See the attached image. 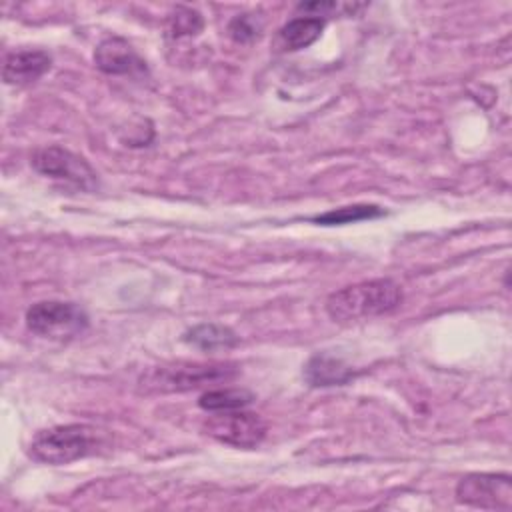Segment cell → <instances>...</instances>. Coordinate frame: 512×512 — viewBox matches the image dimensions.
Returning <instances> with one entry per match:
<instances>
[{"label": "cell", "mask_w": 512, "mask_h": 512, "mask_svg": "<svg viewBox=\"0 0 512 512\" xmlns=\"http://www.w3.org/2000/svg\"><path fill=\"white\" fill-rule=\"evenodd\" d=\"M384 210L374 204H352V206H340L328 212H322L318 216H312V222L322 224V226H342V224H352V222H362V220H372L382 216Z\"/></svg>", "instance_id": "4fadbf2b"}, {"label": "cell", "mask_w": 512, "mask_h": 512, "mask_svg": "<svg viewBox=\"0 0 512 512\" xmlns=\"http://www.w3.org/2000/svg\"><path fill=\"white\" fill-rule=\"evenodd\" d=\"M32 166L44 176L64 180L82 190H94L98 186V178L92 166L82 156L56 144L36 150L32 156Z\"/></svg>", "instance_id": "8992f818"}, {"label": "cell", "mask_w": 512, "mask_h": 512, "mask_svg": "<svg viewBox=\"0 0 512 512\" xmlns=\"http://www.w3.org/2000/svg\"><path fill=\"white\" fill-rule=\"evenodd\" d=\"M52 58L44 50H14L4 60V82L10 86H28L50 70Z\"/></svg>", "instance_id": "9c48e42d"}, {"label": "cell", "mask_w": 512, "mask_h": 512, "mask_svg": "<svg viewBox=\"0 0 512 512\" xmlns=\"http://www.w3.org/2000/svg\"><path fill=\"white\" fill-rule=\"evenodd\" d=\"M228 32L236 42L246 44L256 40L262 34V22L254 14H238L232 18Z\"/></svg>", "instance_id": "2e32d148"}, {"label": "cell", "mask_w": 512, "mask_h": 512, "mask_svg": "<svg viewBox=\"0 0 512 512\" xmlns=\"http://www.w3.org/2000/svg\"><path fill=\"white\" fill-rule=\"evenodd\" d=\"M30 332L50 340H72L88 328V314L74 302L46 300L32 304L26 312Z\"/></svg>", "instance_id": "3957f363"}, {"label": "cell", "mask_w": 512, "mask_h": 512, "mask_svg": "<svg viewBox=\"0 0 512 512\" xmlns=\"http://www.w3.org/2000/svg\"><path fill=\"white\" fill-rule=\"evenodd\" d=\"M254 400V394L242 388H218L208 390L200 396L198 406L208 412H224V410H238L248 406Z\"/></svg>", "instance_id": "5bb4252c"}, {"label": "cell", "mask_w": 512, "mask_h": 512, "mask_svg": "<svg viewBox=\"0 0 512 512\" xmlns=\"http://www.w3.org/2000/svg\"><path fill=\"white\" fill-rule=\"evenodd\" d=\"M456 500L484 510L512 508V478L510 474L472 472L458 480Z\"/></svg>", "instance_id": "5b68a950"}, {"label": "cell", "mask_w": 512, "mask_h": 512, "mask_svg": "<svg viewBox=\"0 0 512 512\" xmlns=\"http://www.w3.org/2000/svg\"><path fill=\"white\" fill-rule=\"evenodd\" d=\"M402 302V290L394 280L378 278L344 286L326 300V312L332 320L350 322L374 318L396 310Z\"/></svg>", "instance_id": "6da1fadb"}, {"label": "cell", "mask_w": 512, "mask_h": 512, "mask_svg": "<svg viewBox=\"0 0 512 512\" xmlns=\"http://www.w3.org/2000/svg\"><path fill=\"white\" fill-rule=\"evenodd\" d=\"M354 378V370L342 360L328 352H318L310 356L304 366V380L314 388L342 386Z\"/></svg>", "instance_id": "30bf717a"}, {"label": "cell", "mask_w": 512, "mask_h": 512, "mask_svg": "<svg viewBox=\"0 0 512 512\" xmlns=\"http://www.w3.org/2000/svg\"><path fill=\"white\" fill-rule=\"evenodd\" d=\"M204 28V20L198 10L186 8V6H176L166 24V32L170 38H182V36H194Z\"/></svg>", "instance_id": "9a60e30c"}, {"label": "cell", "mask_w": 512, "mask_h": 512, "mask_svg": "<svg viewBox=\"0 0 512 512\" xmlns=\"http://www.w3.org/2000/svg\"><path fill=\"white\" fill-rule=\"evenodd\" d=\"M234 374L236 370L230 364H174L148 372L142 378V386L156 392H182L210 382L228 380Z\"/></svg>", "instance_id": "277c9868"}, {"label": "cell", "mask_w": 512, "mask_h": 512, "mask_svg": "<svg viewBox=\"0 0 512 512\" xmlns=\"http://www.w3.org/2000/svg\"><path fill=\"white\" fill-rule=\"evenodd\" d=\"M94 62L98 70L112 76H140L146 74V62L136 50L120 36L104 38L94 50Z\"/></svg>", "instance_id": "ba28073f"}, {"label": "cell", "mask_w": 512, "mask_h": 512, "mask_svg": "<svg viewBox=\"0 0 512 512\" xmlns=\"http://www.w3.org/2000/svg\"><path fill=\"white\" fill-rule=\"evenodd\" d=\"M324 30V18L316 16H298L288 20L280 30H278V48L280 50H300L310 46L320 38Z\"/></svg>", "instance_id": "8fae6325"}, {"label": "cell", "mask_w": 512, "mask_h": 512, "mask_svg": "<svg viewBox=\"0 0 512 512\" xmlns=\"http://www.w3.org/2000/svg\"><path fill=\"white\" fill-rule=\"evenodd\" d=\"M208 436L236 448H256L266 436V424L258 414L238 410H224L204 422Z\"/></svg>", "instance_id": "52a82bcc"}, {"label": "cell", "mask_w": 512, "mask_h": 512, "mask_svg": "<svg viewBox=\"0 0 512 512\" xmlns=\"http://www.w3.org/2000/svg\"><path fill=\"white\" fill-rule=\"evenodd\" d=\"M100 434L86 424H64L40 430L30 442V456L44 464H70L90 456L100 446Z\"/></svg>", "instance_id": "7a4b0ae2"}, {"label": "cell", "mask_w": 512, "mask_h": 512, "mask_svg": "<svg viewBox=\"0 0 512 512\" xmlns=\"http://www.w3.org/2000/svg\"><path fill=\"white\" fill-rule=\"evenodd\" d=\"M364 4H342V2H306L298 4L300 12H306L308 16H346L362 10Z\"/></svg>", "instance_id": "e0dca14e"}, {"label": "cell", "mask_w": 512, "mask_h": 512, "mask_svg": "<svg viewBox=\"0 0 512 512\" xmlns=\"http://www.w3.org/2000/svg\"><path fill=\"white\" fill-rule=\"evenodd\" d=\"M184 342L204 350V352H214V350H228L238 344V336L232 328L224 324H214V322H202L184 332Z\"/></svg>", "instance_id": "7c38bea8"}]
</instances>
